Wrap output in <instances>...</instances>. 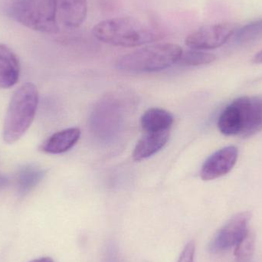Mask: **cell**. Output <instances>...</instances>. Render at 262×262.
<instances>
[{"label": "cell", "instance_id": "cell-5", "mask_svg": "<svg viewBox=\"0 0 262 262\" xmlns=\"http://www.w3.org/2000/svg\"><path fill=\"white\" fill-rule=\"evenodd\" d=\"M7 14L34 31L54 34L59 30L57 0H17L7 8Z\"/></svg>", "mask_w": 262, "mask_h": 262}, {"label": "cell", "instance_id": "cell-17", "mask_svg": "<svg viewBox=\"0 0 262 262\" xmlns=\"http://www.w3.org/2000/svg\"><path fill=\"white\" fill-rule=\"evenodd\" d=\"M262 35V19L249 23L241 29H237L234 34L238 43H246L256 39Z\"/></svg>", "mask_w": 262, "mask_h": 262}, {"label": "cell", "instance_id": "cell-11", "mask_svg": "<svg viewBox=\"0 0 262 262\" xmlns=\"http://www.w3.org/2000/svg\"><path fill=\"white\" fill-rule=\"evenodd\" d=\"M169 137V130L163 132L146 133L139 140L133 152L135 161H141L158 152L166 144Z\"/></svg>", "mask_w": 262, "mask_h": 262}, {"label": "cell", "instance_id": "cell-15", "mask_svg": "<svg viewBox=\"0 0 262 262\" xmlns=\"http://www.w3.org/2000/svg\"><path fill=\"white\" fill-rule=\"evenodd\" d=\"M215 59H216V56L214 54L190 49V50H183L177 64L183 67H195V66L211 64L215 61Z\"/></svg>", "mask_w": 262, "mask_h": 262}, {"label": "cell", "instance_id": "cell-14", "mask_svg": "<svg viewBox=\"0 0 262 262\" xmlns=\"http://www.w3.org/2000/svg\"><path fill=\"white\" fill-rule=\"evenodd\" d=\"M45 170L36 165H26L19 169L16 177L17 189L21 195L30 192L44 178Z\"/></svg>", "mask_w": 262, "mask_h": 262}, {"label": "cell", "instance_id": "cell-1", "mask_svg": "<svg viewBox=\"0 0 262 262\" xmlns=\"http://www.w3.org/2000/svg\"><path fill=\"white\" fill-rule=\"evenodd\" d=\"M92 35L101 42L123 48L140 47L161 38V34L150 25L127 16L100 21L92 29Z\"/></svg>", "mask_w": 262, "mask_h": 262}, {"label": "cell", "instance_id": "cell-6", "mask_svg": "<svg viewBox=\"0 0 262 262\" xmlns=\"http://www.w3.org/2000/svg\"><path fill=\"white\" fill-rule=\"evenodd\" d=\"M238 29L231 23L208 25L193 31L186 36L185 44L195 50H212L226 44Z\"/></svg>", "mask_w": 262, "mask_h": 262}, {"label": "cell", "instance_id": "cell-16", "mask_svg": "<svg viewBox=\"0 0 262 262\" xmlns=\"http://www.w3.org/2000/svg\"><path fill=\"white\" fill-rule=\"evenodd\" d=\"M255 235L249 230L241 243L235 248L236 262H251L255 252Z\"/></svg>", "mask_w": 262, "mask_h": 262}, {"label": "cell", "instance_id": "cell-9", "mask_svg": "<svg viewBox=\"0 0 262 262\" xmlns=\"http://www.w3.org/2000/svg\"><path fill=\"white\" fill-rule=\"evenodd\" d=\"M58 15L66 27L78 28L85 21L88 0H57Z\"/></svg>", "mask_w": 262, "mask_h": 262}, {"label": "cell", "instance_id": "cell-3", "mask_svg": "<svg viewBox=\"0 0 262 262\" xmlns=\"http://www.w3.org/2000/svg\"><path fill=\"white\" fill-rule=\"evenodd\" d=\"M183 49L174 43H156L119 57L115 66L124 72L143 73L165 70L177 64Z\"/></svg>", "mask_w": 262, "mask_h": 262}, {"label": "cell", "instance_id": "cell-8", "mask_svg": "<svg viewBox=\"0 0 262 262\" xmlns=\"http://www.w3.org/2000/svg\"><path fill=\"white\" fill-rule=\"evenodd\" d=\"M238 157V149L233 146H226L214 152L202 166V180L209 181L229 173L235 166Z\"/></svg>", "mask_w": 262, "mask_h": 262}, {"label": "cell", "instance_id": "cell-19", "mask_svg": "<svg viewBox=\"0 0 262 262\" xmlns=\"http://www.w3.org/2000/svg\"><path fill=\"white\" fill-rule=\"evenodd\" d=\"M252 62L255 64H261L262 63V50L260 51L258 53L255 54V56L253 57Z\"/></svg>", "mask_w": 262, "mask_h": 262}, {"label": "cell", "instance_id": "cell-10", "mask_svg": "<svg viewBox=\"0 0 262 262\" xmlns=\"http://www.w3.org/2000/svg\"><path fill=\"white\" fill-rule=\"evenodd\" d=\"M19 61L15 54L7 46L0 44V88L9 89L19 78Z\"/></svg>", "mask_w": 262, "mask_h": 262}, {"label": "cell", "instance_id": "cell-20", "mask_svg": "<svg viewBox=\"0 0 262 262\" xmlns=\"http://www.w3.org/2000/svg\"><path fill=\"white\" fill-rule=\"evenodd\" d=\"M8 183H9V180H8L7 177H4V176H0V189L7 186Z\"/></svg>", "mask_w": 262, "mask_h": 262}, {"label": "cell", "instance_id": "cell-4", "mask_svg": "<svg viewBox=\"0 0 262 262\" xmlns=\"http://www.w3.org/2000/svg\"><path fill=\"white\" fill-rule=\"evenodd\" d=\"M38 104V92L32 83L23 84L14 93L3 127V139L6 143L17 141L29 128Z\"/></svg>", "mask_w": 262, "mask_h": 262}, {"label": "cell", "instance_id": "cell-12", "mask_svg": "<svg viewBox=\"0 0 262 262\" xmlns=\"http://www.w3.org/2000/svg\"><path fill=\"white\" fill-rule=\"evenodd\" d=\"M80 136L81 130L78 127L58 131L43 143L41 149L47 154H63L72 149L78 143Z\"/></svg>", "mask_w": 262, "mask_h": 262}, {"label": "cell", "instance_id": "cell-7", "mask_svg": "<svg viewBox=\"0 0 262 262\" xmlns=\"http://www.w3.org/2000/svg\"><path fill=\"white\" fill-rule=\"evenodd\" d=\"M250 219L248 212L234 215L216 232L209 243V252L220 254L235 249L249 232Z\"/></svg>", "mask_w": 262, "mask_h": 262}, {"label": "cell", "instance_id": "cell-2", "mask_svg": "<svg viewBox=\"0 0 262 262\" xmlns=\"http://www.w3.org/2000/svg\"><path fill=\"white\" fill-rule=\"evenodd\" d=\"M226 136L249 137L262 130V97H241L222 112L217 123Z\"/></svg>", "mask_w": 262, "mask_h": 262}, {"label": "cell", "instance_id": "cell-13", "mask_svg": "<svg viewBox=\"0 0 262 262\" xmlns=\"http://www.w3.org/2000/svg\"><path fill=\"white\" fill-rule=\"evenodd\" d=\"M174 118L167 111L152 107L144 112L140 119V125L145 133L163 132L169 130Z\"/></svg>", "mask_w": 262, "mask_h": 262}, {"label": "cell", "instance_id": "cell-21", "mask_svg": "<svg viewBox=\"0 0 262 262\" xmlns=\"http://www.w3.org/2000/svg\"><path fill=\"white\" fill-rule=\"evenodd\" d=\"M30 262H55L49 257H43V258H37V259L32 260Z\"/></svg>", "mask_w": 262, "mask_h": 262}, {"label": "cell", "instance_id": "cell-18", "mask_svg": "<svg viewBox=\"0 0 262 262\" xmlns=\"http://www.w3.org/2000/svg\"><path fill=\"white\" fill-rule=\"evenodd\" d=\"M195 243L190 241L185 246L177 262H195Z\"/></svg>", "mask_w": 262, "mask_h": 262}]
</instances>
